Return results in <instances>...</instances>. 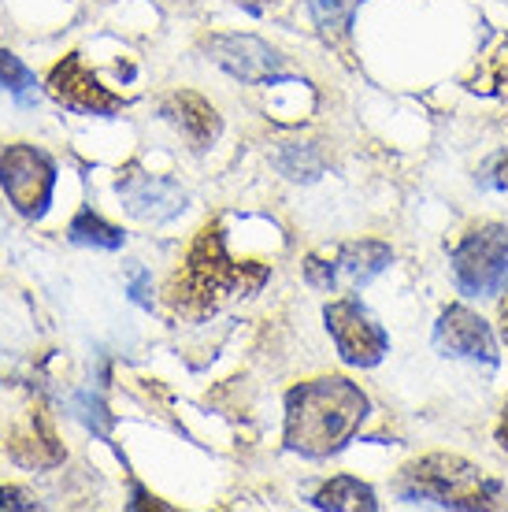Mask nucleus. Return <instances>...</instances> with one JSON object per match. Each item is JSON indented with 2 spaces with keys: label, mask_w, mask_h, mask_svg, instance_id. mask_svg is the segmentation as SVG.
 Masks as SVG:
<instances>
[{
  "label": "nucleus",
  "mask_w": 508,
  "mask_h": 512,
  "mask_svg": "<svg viewBox=\"0 0 508 512\" xmlns=\"http://www.w3.org/2000/svg\"><path fill=\"white\" fill-rule=\"evenodd\" d=\"M67 238L75 245H93V249H119V245L127 242V234L119 231V227H112V223H104L93 208H82V212L71 219Z\"/></svg>",
  "instance_id": "14"
},
{
  "label": "nucleus",
  "mask_w": 508,
  "mask_h": 512,
  "mask_svg": "<svg viewBox=\"0 0 508 512\" xmlns=\"http://www.w3.org/2000/svg\"><path fill=\"white\" fill-rule=\"evenodd\" d=\"M0 509H38V501L30 498L26 490L0 487Z\"/></svg>",
  "instance_id": "19"
},
{
  "label": "nucleus",
  "mask_w": 508,
  "mask_h": 512,
  "mask_svg": "<svg viewBox=\"0 0 508 512\" xmlns=\"http://www.w3.org/2000/svg\"><path fill=\"white\" fill-rule=\"evenodd\" d=\"M34 71L19 60V56H12L8 49H0V90H8L19 104H34Z\"/></svg>",
  "instance_id": "16"
},
{
  "label": "nucleus",
  "mask_w": 508,
  "mask_h": 512,
  "mask_svg": "<svg viewBox=\"0 0 508 512\" xmlns=\"http://www.w3.org/2000/svg\"><path fill=\"white\" fill-rule=\"evenodd\" d=\"M453 275L468 297H497L508 290V227H471L453 249Z\"/></svg>",
  "instance_id": "4"
},
{
  "label": "nucleus",
  "mask_w": 508,
  "mask_h": 512,
  "mask_svg": "<svg viewBox=\"0 0 508 512\" xmlns=\"http://www.w3.org/2000/svg\"><path fill=\"white\" fill-rule=\"evenodd\" d=\"M401 498L431 501L442 509H497L501 505V483L483 475L475 464L453 453H431L412 461L401 472Z\"/></svg>",
  "instance_id": "3"
},
{
  "label": "nucleus",
  "mask_w": 508,
  "mask_h": 512,
  "mask_svg": "<svg viewBox=\"0 0 508 512\" xmlns=\"http://www.w3.org/2000/svg\"><path fill=\"white\" fill-rule=\"evenodd\" d=\"M275 164L286 179L293 182H312L323 175V153H319L316 145H297V141H286L275 156Z\"/></svg>",
  "instance_id": "15"
},
{
  "label": "nucleus",
  "mask_w": 508,
  "mask_h": 512,
  "mask_svg": "<svg viewBox=\"0 0 508 512\" xmlns=\"http://www.w3.org/2000/svg\"><path fill=\"white\" fill-rule=\"evenodd\" d=\"M316 509H331V512H375L379 501H375V490L368 483H360L353 475H338L331 483H323L319 494L312 498Z\"/></svg>",
  "instance_id": "13"
},
{
  "label": "nucleus",
  "mask_w": 508,
  "mask_h": 512,
  "mask_svg": "<svg viewBox=\"0 0 508 512\" xmlns=\"http://www.w3.org/2000/svg\"><path fill=\"white\" fill-rule=\"evenodd\" d=\"M323 320H327V331H331L334 346H338L345 364H353V368H375V364L386 357L390 338H386V331L360 308L356 297H338V301H331V305L323 308Z\"/></svg>",
  "instance_id": "7"
},
{
  "label": "nucleus",
  "mask_w": 508,
  "mask_h": 512,
  "mask_svg": "<svg viewBox=\"0 0 508 512\" xmlns=\"http://www.w3.org/2000/svg\"><path fill=\"white\" fill-rule=\"evenodd\" d=\"M479 182H483L486 190H505L508 193V153H497L490 156L479 171Z\"/></svg>",
  "instance_id": "18"
},
{
  "label": "nucleus",
  "mask_w": 508,
  "mask_h": 512,
  "mask_svg": "<svg viewBox=\"0 0 508 512\" xmlns=\"http://www.w3.org/2000/svg\"><path fill=\"white\" fill-rule=\"evenodd\" d=\"M497 320H501V334H505V342H508V297L501 301V316H497Z\"/></svg>",
  "instance_id": "23"
},
{
  "label": "nucleus",
  "mask_w": 508,
  "mask_h": 512,
  "mask_svg": "<svg viewBox=\"0 0 508 512\" xmlns=\"http://www.w3.org/2000/svg\"><path fill=\"white\" fill-rule=\"evenodd\" d=\"M115 193H119L123 208L141 223H167V219H175L186 208V190L175 179L149 175L141 167H127L115 179Z\"/></svg>",
  "instance_id": "9"
},
{
  "label": "nucleus",
  "mask_w": 508,
  "mask_h": 512,
  "mask_svg": "<svg viewBox=\"0 0 508 512\" xmlns=\"http://www.w3.org/2000/svg\"><path fill=\"white\" fill-rule=\"evenodd\" d=\"M353 8H356V0H312L316 23L327 38H345L349 19H353Z\"/></svg>",
  "instance_id": "17"
},
{
  "label": "nucleus",
  "mask_w": 508,
  "mask_h": 512,
  "mask_svg": "<svg viewBox=\"0 0 508 512\" xmlns=\"http://www.w3.org/2000/svg\"><path fill=\"white\" fill-rule=\"evenodd\" d=\"M390 245L382 242H338L327 245L305 260V279L316 286V290H327V294H338V290H360L368 286L379 271L390 268Z\"/></svg>",
  "instance_id": "5"
},
{
  "label": "nucleus",
  "mask_w": 508,
  "mask_h": 512,
  "mask_svg": "<svg viewBox=\"0 0 508 512\" xmlns=\"http://www.w3.org/2000/svg\"><path fill=\"white\" fill-rule=\"evenodd\" d=\"M160 116L175 130H182L193 141V149H212V141L223 134V119L212 104L204 101L201 93L178 90L160 104Z\"/></svg>",
  "instance_id": "12"
},
{
  "label": "nucleus",
  "mask_w": 508,
  "mask_h": 512,
  "mask_svg": "<svg viewBox=\"0 0 508 512\" xmlns=\"http://www.w3.org/2000/svg\"><path fill=\"white\" fill-rule=\"evenodd\" d=\"M52 186H56V164L34 145H8L0 153V190L8 193L15 212L26 219H41L49 212Z\"/></svg>",
  "instance_id": "6"
},
{
  "label": "nucleus",
  "mask_w": 508,
  "mask_h": 512,
  "mask_svg": "<svg viewBox=\"0 0 508 512\" xmlns=\"http://www.w3.org/2000/svg\"><path fill=\"white\" fill-rule=\"evenodd\" d=\"M271 279V268L260 260H234L223 242L219 223H204L201 234L193 238L190 253L182 260V268L171 275L167 286V305L182 316H212L230 301L253 297L264 282Z\"/></svg>",
  "instance_id": "1"
},
{
  "label": "nucleus",
  "mask_w": 508,
  "mask_h": 512,
  "mask_svg": "<svg viewBox=\"0 0 508 512\" xmlns=\"http://www.w3.org/2000/svg\"><path fill=\"white\" fill-rule=\"evenodd\" d=\"M371 401L342 375L312 379L286 394V446L305 457H331L353 442L368 420Z\"/></svg>",
  "instance_id": "2"
},
{
  "label": "nucleus",
  "mask_w": 508,
  "mask_h": 512,
  "mask_svg": "<svg viewBox=\"0 0 508 512\" xmlns=\"http://www.w3.org/2000/svg\"><path fill=\"white\" fill-rule=\"evenodd\" d=\"M497 442L508 449V401H505V412H501V423H497Z\"/></svg>",
  "instance_id": "22"
},
{
  "label": "nucleus",
  "mask_w": 508,
  "mask_h": 512,
  "mask_svg": "<svg viewBox=\"0 0 508 512\" xmlns=\"http://www.w3.org/2000/svg\"><path fill=\"white\" fill-rule=\"evenodd\" d=\"M238 4H245L249 12H260V0H238Z\"/></svg>",
  "instance_id": "24"
},
{
  "label": "nucleus",
  "mask_w": 508,
  "mask_h": 512,
  "mask_svg": "<svg viewBox=\"0 0 508 512\" xmlns=\"http://www.w3.org/2000/svg\"><path fill=\"white\" fill-rule=\"evenodd\" d=\"M434 346L442 349L445 357H460V360H483L486 368H497V346L494 334L486 327L483 316H475L471 308L464 305H449L438 316V327H434Z\"/></svg>",
  "instance_id": "11"
},
{
  "label": "nucleus",
  "mask_w": 508,
  "mask_h": 512,
  "mask_svg": "<svg viewBox=\"0 0 508 512\" xmlns=\"http://www.w3.org/2000/svg\"><path fill=\"white\" fill-rule=\"evenodd\" d=\"M130 297H134L138 305L153 308V297H149V271L134 268V286H130Z\"/></svg>",
  "instance_id": "20"
},
{
  "label": "nucleus",
  "mask_w": 508,
  "mask_h": 512,
  "mask_svg": "<svg viewBox=\"0 0 508 512\" xmlns=\"http://www.w3.org/2000/svg\"><path fill=\"white\" fill-rule=\"evenodd\" d=\"M208 60L223 67L227 75L242 78V82H256V86L290 78L279 52L264 45L260 38H249V34H219V38H212L208 41Z\"/></svg>",
  "instance_id": "10"
},
{
  "label": "nucleus",
  "mask_w": 508,
  "mask_h": 512,
  "mask_svg": "<svg viewBox=\"0 0 508 512\" xmlns=\"http://www.w3.org/2000/svg\"><path fill=\"white\" fill-rule=\"evenodd\" d=\"M45 90H49L52 101L64 104L67 112H78V116H115L123 108V97L101 86V78L82 64L78 52L64 56L52 67L49 78H45Z\"/></svg>",
  "instance_id": "8"
},
{
  "label": "nucleus",
  "mask_w": 508,
  "mask_h": 512,
  "mask_svg": "<svg viewBox=\"0 0 508 512\" xmlns=\"http://www.w3.org/2000/svg\"><path fill=\"white\" fill-rule=\"evenodd\" d=\"M130 509H167L164 501H156V498H149L145 490L134 483V501H130Z\"/></svg>",
  "instance_id": "21"
}]
</instances>
